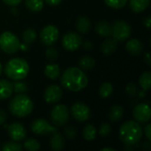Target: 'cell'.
<instances>
[{
    "label": "cell",
    "mask_w": 151,
    "mask_h": 151,
    "mask_svg": "<svg viewBox=\"0 0 151 151\" xmlns=\"http://www.w3.org/2000/svg\"><path fill=\"white\" fill-rule=\"evenodd\" d=\"M13 92V85L7 80H0V100L9 98Z\"/></svg>",
    "instance_id": "obj_15"
},
{
    "label": "cell",
    "mask_w": 151,
    "mask_h": 151,
    "mask_svg": "<svg viewBox=\"0 0 151 151\" xmlns=\"http://www.w3.org/2000/svg\"><path fill=\"white\" fill-rule=\"evenodd\" d=\"M117 48H118L117 41H115L114 39H111V38H108L105 41H104V42L101 45L102 51L106 55H111L114 53Z\"/></svg>",
    "instance_id": "obj_20"
},
{
    "label": "cell",
    "mask_w": 151,
    "mask_h": 151,
    "mask_svg": "<svg viewBox=\"0 0 151 151\" xmlns=\"http://www.w3.org/2000/svg\"><path fill=\"white\" fill-rule=\"evenodd\" d=\"M58 28L53 25L46 26L45 27L42 28V30L40 33V40L46 46H50L53 43H55L58 41Z\"/></svg>",
    "instance_id": "obj_8"
},
{
    "label": "cell",
    "mask_w": 151,
    "mask_h": 151,
    "mask_svg": "<svg viewBox=\"0 0 151 151\" xmlns=\"http://www.w3.org/2000/svg\"><path fill=\"white\" fill-rule=\"evenodd\" d=\"M150 81H151V73L150 71L144 72L143 73H142V75L140 76L139 79V83L142 87V89L146 90H150Z\"/></svg>",
    "instance_id": "obj_26"
},
{
    "label": "cell",
    "mask_w": 151,
    "mask_h": 151,
    "mask_svg": "<svg viewBox=\"0 0 151 151\" xmlns=\"http://www.w3.org/2000/svg\"><path fill=\"white\" fill-rule=\"evenodd\" d=\"M63 92L59 86L52 84L50 85L44 92V99L48 104H56L62 97Z\"/></svg>",
    "instance_id": "obj_14"
},
{
    "label": "cell",
    "mask_w": 151,
    "mask_h": 151,
    "mask_svg": "<svg viewBox=\"0 0 151 151\" xmlns=\"http://www.w3.org/2000/svg\"><path fill=\"white\" fill-rule=\"evenodd\" d=\"M84 47H85V49H90L92 46H91V43L90 42H86L84 44Z\"/></svg>",
    "instance_id": "obj_46"
},
{
    "label": "cell",
    "mask_w": 151,
    "mask_h": 151,
    "mask_svg": "<svg viewBox=\"0 0 151 151\" xmlns=\"http://www.w3.org/2000/svg\"><path fill=\"white\" fill-rule=\"evenodd\" d=\"M23 146L17 143V142H7L4 144L2 150L3 151H21Z\"/></svg>",
    "instance_id": "obj_30"
},
{
    "label": "cell",
    "mask_w": 151,
    "mask_h": 151,
    "mask_svg": "<svg viewBox=\"0 0 151 151\" xmlns=\"http://www.w3.org/2000/svg\"><path fill=\"white\" fill-rule=\"evenodd\" d=\"M126 92H127V94L129 96H136L137 93H138V88H137L136 84H134L133 82L127 84V86L126 87Z\"/></svg>",
    "instance_id": "obj_36"
},
{
    "label": "cell",
    "mask_w": 151,
    "mask_h": 151,
    "mask_svg": "<svg viewBox=\"0 0 151 151\" xmlns=\"http://www.w3.org/2000/svg\"><path fill=\"white\" fill-rule=\"evenodd\" d=\"M45 55H46V58H48V60H50V61H55L58 58V50L56 48L50 47V48L47 49Z\"/></svg>",
    "instance_id": "obj_34"
},
{
    "label": "cell",
    "mask_w": 151,
    "mask_h": 151,
    "mask_svg": "<svg viewBox=\"0 0 151 151\" xmlns=\"http://www.w3.org/2000/svg\"><path fill=\"white\" fill-rule=\"evenodd\" d=\"M133 116L138 123H148L150 120V108L148 104H139L133 111Z\"/></svg>",
    "instance_id": "obj_12"
},
{
    "label": "cell",
    "mask_w": 151,
    "mask_h": 151,
    "mask_svg": "<svg viewBox=\"0 0 151 151\" xmlns=\"http://www.w3.org/2000/svg\"><path fill=\"white\" fill-rule=\"evenodd\" d=\"M112 92H113V87L109 82H105V83L102 84V86L100 87V89H99V95L102 98L109 97L112 94Z\"/></svg>",
    "instance_id": "obj_29"
},
{
    "label": "cell",
    "mask_w": 151,
    "mask_h": 151,
    "mask_svg": "<svg viewBox=\"0 0 151 151\" xmlns=\"http://www.w3.org/2000/svg\"><path fill=\"white\" fill-rule=\"evenodd\" d=\"M2 71H3V66H2V64L0 63V75L2 73Z\"/></svg>",
    "instance_id": "obj_48"
},
{
    "label": "cell",
    "mask_w": 151,
    "mask_h": 151,
    "mask_svg": "<svg viewBox=\"0 0 151 151\" xmlns=\"http://www.w3.org/2000/svg\"><path fill=\"white\" fill-rule=\"evenodd\" d=\"M124 115V109L119 105H113L111 107L109 111V118L111 121L116 122L120 120Z\"/></svg>",
    "instance_id": "obj_23"
},
{
    "label": "cell",
    "mask_w": 151,
    "mask_h": 151,
    "mask_svg": "<svg viewBox=\"0 0 151 151\" xmlns=\"http://www.w3.org/2000/svg\"><path fill=\"white\" fill-rule=\"evenodd\" d=\"M96 134H97V130L95 126L91 125V124H88L85 126V127L83 128V137L85 140L87 141H93L96 139Z\"/></svg>",
    "instance_id": "obj_24"
},
{
    "label": "cell",
    "mask_w": 151,
    "mask_h": 151,
    "mask_svg": "<svg viewBox=\"0 0 151 151\" xmlns=\"http://www.w3.org/2000/svg\"><path fill=\"white\" fill-rule=\"evenodd\" d=\"M31 130L35 134H53L57 132V128L51 126L47 120L43 119H37L33 121L31 125Z\"/></svg>",
    "instance_id": "obj_11"
},
{
    "label": "cell",
    "mask_w": 151,
    "mask_h": 151,
    "mask_svg": "<svg viewBox=\"0 0 151 151\" xmlns=\"http://www.w3.org/2000/svg\"><path fill=\"white\" fill-rule=\"evenodd\" d=\"M144 25L148 27V28H150L151 27V19L150 16H148L146 17V19H144Z\"/></svg>",
    "instance_id": "obj_43"
},
{
    "label": "cell",
    "mask_w": 151,
    "mask_h": 151,
    "mask_svg": "<svg viewBox=\"0 0 151 151\" xmlns=\"http://www.w3.org/2000/svg\"><path fill=\"white\" fill-rule=\"evenodd\" d=\"M150 0H129V5L134 12H142L148 8Z\"/></svg>",
    "instance_id": "obj_18"
},
{
    "label": "cell",
    "mask_w": 151,
    "mask_h": 151,
    "mask_svg": "<svg viewBox=\"0 0 151 151\" xmlns=\"http://www.w3.org/2000/svg\"><path fill=\"white\" fill-rule=\"evenodd\" d=\"M22 0H3V2L7 4V5H10V6H16V5H19L20 3H21Z\"/></svg>",
    "instance_id": "obj_39"
},
{
    "label": "cell",
    "mask_w": 151,
    "mask_h": 151,
    "mask_svg": "<svg viewBox=\"0 0 151 151\" xmlns=\"http://www.w3.org/2000/svg\"><path fill=\"white\" fill-rule=\"evenodd\" d=\"M145 135L147 137V139L149 141H151V125L150 123H148L145 127Z\"/></svg>",
    "instance_id": "obj_40"
},
{
    "label": "cell",
    "mask_w": 151,
    "mask_h": 151,
    "mask_svg": "<svg viewBox=\"0 0 151 151\" xmlns=\"http://www.w3.org/2000/svg\"><path fill=\"white\" fill-rule=\"evenodd\" d=\"M126 49L127 52H129L132 55H139L143 50V44L140 40L134 38L127 42Z\"/></svg>",
    "instance_id": "obj_16"
},
{
    "label": "cell",
    "mask_w": 151,
    "mask_h": 151,
    "mask_svg": "<svg viewBox=\"0 0 151 151\" xmlns=\"http://www.w3.org/2000/svg\"><path fill=\"white\" fill-rule=\"evenodd\" d=\"M19 50H27V43H23V44H20L19 45Z\"/></svg>",
    "instance_id": "obj_44"
},
{
    "label": "cell",
    "mask_w": 151,
    "mask_h": 151,
    "mask_svg": "<svg viewBox=\"0 0 151 151\" xmlns=\"http://www.w3.org/2000/svg\"><path fill=\"white\" fill-rule=\"evenodd\" d=\"M9 137L14 142H20L26 138V129L19 122H13L8 126L7 128Z\"/></svg>",
    "instance_id": "obj_13"
},
{
    "label": "cell",
    "mask_w": 151,
    "mask_h": 151,
    "mask_svg": "<svg viewBox=\"0 0 151 151\" xmlns=\"http://www.w3.org/2000/svg\"><path fill=\"white\" fill-rule=\"evenodd\" d=\"M144 61L146 62V64L148 65H151V58H150V52H147L144 56Z\"/></svg>",
    "instance_id": "obj_42"
},
{
    "label": "cell",
    "mask_w": 151,
    "mask_h": 151,
    "mask_svg": "<svg viewBox=\"0 0 151 151\" xmlns=\"http://www.w3.org/2000/svg\"><path fill=\"white\" fill-rule=\"evenodd\" d=\"M145 96H146V92H145L144 89H142V91L140 92V96H141V97H144Z\"/></svg>",
    "instance_id": "obj_47"
},
{
    "label": "cell",
    "mask_w": 151,
    "mask_h": 151,
    "mask_svg": "<svg viewBox=\"0 0 151 151\" xmlns=\"http://www.w3.org/2000/svg\"><path fill=\"white\" fill-rule=\"evenodd\" d=\"M65 134L68 139H74L77 136V132L74 127L72 126H68L65 128Z\"/></svg>",
    "instance_id": "obj_37"
},
{
    "label": "cell",
    "mask_w": 151,
    "mask_h": 151,
    "mask_svg": "<svg viewBox=\"0 0 151 151\" xmlns=\"http://www.w3.org/2000/svg\"><path fill=\"white\" fill-rule=\"evenodd\" d=\"M71 113L73 117L79 122H85L90 117V109L89 107L81 102L73 104L71 107Z\"/></svg>",
    "instance_id": "obj_9"
},
{
    "label": "cell",
    "mask_w": 151,
    "mask_h": 151,
    "mask_svg": "<svg viewBox=\"0 0 151 151\" xmlns=\"http://www.w3.org/2000/svg\"><path fill=\"white\" fill-rule=\"evenodd\" d=\"M25 4L32 12H40L43 7V0H25Z\"/></svg>",
    "instance_id": "obj_27"
},
{
    "label": "cell",
    "mask_w": 151,
    "mask_h": 151,
    "mask_svg": "<svg viewBox=\"0 0 151 151\" xmlns=\"http://www.w3.org/2000/svg\"><path fill=\"white\" fill-rule=\"evenodd\" d=\"M79 65L81 68L85 70H90L95 67L96 65V60L90 57V56H84L80 58L79 60Z\"/></svg>",
    "instance_id": "obj_25"
},
{
    "label": "cell",
    "mask_w": 151,
    "mask_h": 151,
    "mask_svg": "<svg viewBox=\"0 0 151 151\" xmlns=\"http://www.w3.org/2000/svg\"><path fill=\"white\" fill-rule=\"evenodd\" d=\"M7 119V113L3 109H0V126L4 125Z\"/></svg>",
    "instance_id": "obj_38"
},
{
    "label": "cell",
    "mask_w": 151,
    "mask_h": 151,
    "mask_svg": "<svg viewBox=\"0 0 151 151\" xmlns=\"http://www.w3.org/2000/svg\"><path fill=\"white\" fill-rule=\"evenodd\" d=\"M88 80L84 72L79 67L67 68L61 76L62 86L73 92H79L85 88Z\"/></svg>",
    "instance_id": "obj_1"
},
{
    "label": "cell",
    "mask_w": 151,
    "mask_h": 151,
    "mask_svg": "<svg viewBox=\"0 0 151 151\" xmlns=\"http://www.w3.org/2000/svg\"><path fill=\"white\" fill-rule=\"evenodd\" d=\"M24 148L28 151H35L40 149V143L37 140L30 138L24 142Z\"/></svg>",
    "instance_id": "obj_31"
},
{
    "label": "cell",
    "mask_w": 151,
    "mask_h": 151,
    "mask_svg": "<svg viewBox=\"0 0 151 151\" xmlns=\"http://www.w3.org/2000/svg\"><path fill=\"white\" fill-rule=\"evenodd\" d=\"M45 2L49 4V5H51V6H56L58 4H59L62 0H45Z\"/></svg>",
    "instance_id": "obj_41"
},
{
    "label": "cell",
    "mask_w": 151,
    "mask_h": 151,
    "mask_svg": "<svg viewBox=\"0 0 151 151\" xmlns=\"http://www.w3.org/2000/svg\"><path fill=\"white\" fill-rule=\"evenodd\" d=\"M12 85H13V91H15L18 94L25 93L27 90V85L25 82L16 81L14 83H12Z\"/></svg>",
    "instance_id": "obj_33"
},
{
    "label": "cell",
    "mask_w": 151,
    "mask_h": 151,
    "mask_svg": "<svg viewBox=\"0 0 151 151\" xmlns=\"http://www.w3.org/2000/svg\"><path fill=\"white\" fill-rule=\"evenodd\" d=\"M101 151H116L114 149H111V148H104L102 149Z\"/></svg>",
    "instance_id": "obj_45"
},
{
    "label": "cell",
    "mask_w": 151,
    "mask_h": 151,
    "mask_svg": "<svg viewBox=\"0 0 151 151\" xmlns=\"http://www.w3.org/2000/svg\"><path fill=\"white\" fill-rule=\"evenodd\" d=\"M128 0H104V3L111 8L113 9H120L123 8Z\"/></svg>",
    "instance_id": "obj_32"
},
{
    "label": "cell",
    "mask_w": 151,
    "mask_h": 151,
    "mask_svg": "<svg viewBox=\"0 0 151 151\" xmlns=\"http://www.w3.org/2000/svg\"><path fill=\"white\" fill-rule=\"evenodd\" d=\"M111 131V126L109 123L104 122L99 127V135L101 137H106L110 134Z\"/></svg>",
    "instance_id": "obj_35"
},
{
    "label": "cell",
    "mask_w": 151,
    "mask_h": 151,
    "mask_svg": "<svg viewBox=\"0 0 151 151\" xmlns=\"http://www.w3.org/2000/svg\"><path fill=\"white\" fill-rule=\"evenodd\" d=\"M19 40L12 32L5 31L0 35V49L6 54H13L19 50Z\"/></svg>",
    "instance_id": "obj_5"
},
{
    "label": "cell",
    "mask_w": 151,
    "mask_h": 151,
    "mask_svg": "<svg viewBox=\"0 0 151 151\" xmlns=\"http://www.w3.org/2000/svg\"><path fill=\"white\" fill-rule=\"evenodd\" d=\"M82 43L81 37L73 32H69L64 35L62 38V45L64 49L68 51H74L78 50Z\"/></svg>",
    "instance_id": "obj_10"
},
{
    "label": "cell",
    "mask_w": 151,
    "mask_h": 151,
    "mask_svg": "<svg viewBox=\"0 0 151 151\" xmlns=\"http://www.w3.org/2000/svg\"><path fill=\"white\" fill-rule=\"evenodd\" d=\"M75 25H76L77 30L81 34H87L91 28L90 20L87 17H84V16L78 18V19L76 20Z\"/></svg>",
    "instance_id": "obj_21"
},
{
    "label": "cell",
    "mask_w": 151,
    "mask_h": 151,
    "mask_svg": "<svg viewBox=\"0 0 151 151\" xmlns=\"http://www.w3.org/2000/svg\"><path fill=\"white\" fill-rule=\"evenodd\" d=\"M29 72L28 63L20 58L10 59L4 66L5 75L12 81H21Z\"/></svg>",
    "instance_id": "obj_4"
},
{
    "label": "cell",
    "mask_w": 151,
    "mask_h": 151,
    "mask_svg": "<svg viewBox=\"0 0 151 151\" xmlns=\"http://www.w3.org/2000/svg\"><path fill=\"white\" fill-rule=\"evenodd\" d=\"M50 148L53 150H61L65 146V141L62 134H60L58 132H54L50 140Z\"/></svg>",
    "instance_id": "obj_17"
},
{
    "label": "cell",
    "mask_w": 151,
    "mask_h": 151,
    "mask_svg": "<svg viewBox=\"0 0 151 151\" xmlns=\"http://www.w3.org/2000/svg\"><path fill=\"white\" fill-rule=\"evenodd\" d=\"M96 32L104 37H108L111 34V26L107 21H100L96 26Z\"/></svg>",
    "instance_id": "obj_22"
},
{
    "label": "cell",
    "mask_w": 151,
    "mask_h": 151,
    "mask_svg": "<svg viewBox=\"0 0 151 151\" xmlns=\"http://www.w3.org/2000/svg\"><path fill=\"white\" fill-rule=\"evenodd\" d=\"M69 119V111L65 104L54 106L50 111V120L55 127L64 126Z\"/></svg>",
    "instance_id": "obj_7"
},
{
    "label": "cell",
    "mask_w": 151,
    "mask_h": 151,
    "mask_svg": "<svg viewBox=\"0 0 151 151\" xmlns=\"http://www.w3.org/2000/svg\"><path fill=\"white\" fill-rule=\"evenodd\" d=\"M119 138L127 145H134L138 143L142 135L143 130L140 123L134 120H129L123 123L119 128Z\"/></svg>",
    "instance_id": "obj_2"
},
{
    "label": "cell",
    "mask_w": 151,
    "mask_h": 151,
    "mask_svg": "<svg viewBox=\"0 0 151 151\" xmlns=\"http://www.w3.org/2000/svg\"><path fill=\"white\" fill-rule=\"evenodd\" d=\"M22 39L23 42L27 44H30L34 42L36 39V32L33 28H27L26 29L22 34Z\"/></svg>",
    "instance_id": "obj_28"
},
{
    "label": "cell",
    "mask_w": 151,
    "mask_h": 151,
    "mask_svg": "<svg viewBox=\"0 0 151 151\" xmlns=\"http://www.w3.org/2000/svg\"><path fill=\"white\" fill-rule=\"evenodd\" d=\"M132 33L130 25L124 20H118L111 26V35L117 42H124L127 40Z\"/></svg>",
    "instance_id": "obj_6"
},
{
    "label": "cell",
    "mask_w": 151,
    "mask_h": 151,
    "mask_svg": "<svg viewBox=\"0 0 151 151\" xmlns=\"http://www.w3.org/2000/svg\"><path fill=\"white\" fill-rule=\"evenodd\" d=\"M34 109L33 101L27 96L18 94L12 98L9 103V110L12 115L18 118H24L29 115Z\"/></svg>",
    "instance_id": "obj_3"
},
{
    "label": "cell",
    "mask_w": 151,
    "mask_h": 151,
    "mask_svg": "<svg viewBox=\"0 0 151 151\" xmlns=\"http://www.w3.org/2000/svg\"><path fill=\"white\" fill-rule=\"evenodd\" d=\"M44 73L49 79L55 81L60 76V68L57 64H49L45 66Z\"/></svg>",
    "instance_id": "obj_19"
}]
</instances>
